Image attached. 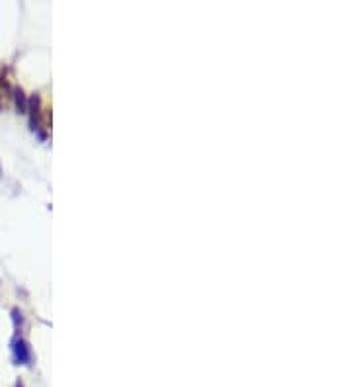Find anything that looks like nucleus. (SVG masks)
Segmentation results:
<instances>
[{
  "instance_id": "4",
  "label": "nucleus",
  "mask_w": 352,
  "mask_h": 387,
  "mask_svg": "<svg viewBox=\"0 0 352 387\" xmlns=\"http://www.w3.org/2000/svg\"><path fill=\"white\" fill-rule=\"evenodd\" d=\"M12 315H14L16 327H18V325H22V313L18 311V309H14V311H12Z\"/></svg>"
},
{
  "instance_id": "2",
  "label": "nucleus",
  "mask_w": 352,
  "mask_h": 387,
  "mask_svg": "<svg viewBox=\"0 0 352 387\" xmlns=\"http://www.w3.org/2000/svg\"><path fill=\"white\" fill-rule=\"evenodd\" d=\"M14 356L18 364H28L29 362V350H28V344L24 341H16L14 343Z\"/></svg>"
},
{
  "instance_id": "3",
  "label": "nucleus",
  "mask_w": 352,
  "mask_h": 387,
  "mask_svg": "<svg viewBox=\"0 0 352 387\" xmlns=\"http://www.w3.org/2000/svg\"><path fill=\"white\" fill-rule=\"evenodd\" d=\"M12 94H14V102H16L18 114H26V112H28V98H26L24 90L20 88V86H14V88H12Z\"/></svg>"
},
{
  "instance_id": "1",
  "label": "nucleus",
  "mask_w": 352,
  "mask_h": 387,
  "mask_svg": "<svg viewBox=\"0 0 352 387\" xmlns=\"http://www.w3.org/2000/svg\"><path fill=\"white\" fill-rule=\"evenodd\" d=\"M28 110H29V125L31 129H39V114H41V98L39 94H33L28 100Z\"/></svg>"
}]
</instances>
